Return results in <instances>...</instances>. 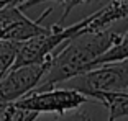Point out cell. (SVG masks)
Masks as SVG:
<instances>
[{
  "instance_id": "6da1fadb",
  "label": "cell",
  "mask_w": 128,
  "mask_h": 121,
  "mask_svg": "<svg viewBox=\"0 0 128 121\" xmlns=\"http://www.w3.org/2000/svg\"><path fill=\"white\" fill-rule=\"evenodd\" d=\"M123 34L125 33L118 28H110L98 33H80L74 36L53 54L48 74L34 92L40 93L53 90L77 75L89 72L95 60L122 41Z\"/></svg>"
},
{
  "instance_id": "7a4b0ae2",
  "label": "cell",
  "mask_w": 128,
  "mask_h": 121,
  "mask_svg": "<svg viewBox=\"0 0 128 121\" xmlns=\"http://www.w3.org/2000/svg\"><path fill=\"white\" fill-rule=\"evenodd\" d=\"M56 88H69L90 98L95 93H118L128 90V59L104 64Z\"/></svg>"
},
{
  "instance_id": "3957f363",
  "label": "cell",
  "mask_w": 128,
  "mask_h": 121,
  "mask_svg": "<svg viewBox=\"0 0 128 121\" xmlns=\"http://www.w3.org/2000/svg\"><path fill=\"white\" fill-rule=\"evenodd\" d=\"M89 102L87 97L76 90L69 88H53L48 92H33L26 95L25 98L15 102L13 105L23 108V110H30L34 113H53L58 116H64L68 111L77 110L84 103Z\"/></svg>"
},
{
  "instance_id": "277c9868",
  "label": "cell",
  "mask_w": 128,
  "mask_h": 121,
  "mask_svg": "<svg viewBox=\"0 0 128 121\" xmlns=\"http://www.w3.org/2000/svg\"><path fill=\"white\" fill-rule=\"evenodd\" d=\"M51 60V59H49ZM49 60L43 64L10 69L0 80V105H10L34 92L48 74Z\"/></svg>"
},
{
  "instance_id": "5b68a950",
  "label": "cell",
  "mask_w": 128,
  "mask_h": 121,
  "mask_svg": "<svg viewBox=\"0 0 128 121\" xmlns=\"http://www.w3.org/2000/svg\"><path fill=\"white\" fill-rule=\"evenodd\" d=\"M125 18H128V0L107 2V5H104L100 10L87 16V26L80 33H98L110 30L113 23Z\"/></svg>"
},
{
  "instance_id": "8992f818",
  "label": "cell",
  "mask_w": 128,
  "mask_h": 121,
  "mask_svg": "<svg viewBox=\"0 0 128 121\" xmlns=\"http://www.w3.org/2000/svg\"><path fill=\"white\" fill-rule=\"evenodd\" d=\"M90 98L100 102L108 110V121H117L128 116V92L118 93H95Z\"/></svg>"
},
{
  "instance_id": "52a82bcc",
  "label": "cell",
  "mask_w": 128,
  "mask_h": 121,
  "mask_svg": "<svg viewBox=\"0 0 128 121\" xmlns=\"http://www.w3.org/2000/svg\"><path fill=\"white\" fill-rule=\"evenodd\" d=\"M22 43L0 39V75H5L15 64Z\"/></svg>"
},
{
  "instance_id": "ba28073f",
  "label": "cell",
  "mask_w": 128,
  "mask_h": 121,
  "mask_svg": "<svg viewBox=\"0 0 128 121\" xmlns=\"http://www.w3.org/2000/svg\"><path fill=\"white\" fill-rule=\"evenodd\" d=\"M126 59H128V31L123 34L122 41L118 43L117 46H113L107 54H104L100 59L95 60L94 64H92L90 70H92V69H95V67H98V65L112 64V62H120V60H126Z\"/></svg>"
},
{
  "instance_id": "9c48e42d",
  "label": "cell",
  "mask_w": 128,
  "mask_h": 121,
  "mask_svg": "<svg viewBox=\"0 0 128 121\" xmlns=\"http://www.w3.org/2000/svg\"><path fill=\"white\" fill-rule=\"evenodd\" d=\"M40 115L34 113V111L30 110H23V108H18L13 103L10 105H5L4 110H2V120L4 121H36Z\"/></svg>"
},
{
  "instance_id": "30bf717a",
  "label": "cell",
  "mask_w": 128,
  "mask_h": 121,
  "mask_svg": "<svg viewBox=\"0 0 128 121\" xmlns=\"http://www.w3.org/2000/svg\"><path fill=\"white\" fill-rule=\"evenodd\" d=\"M44 121H92V120L86 111H77V113L69 115V116H58V118H53V120H44Z\"/></svg>"
},
{
  "instance_id": "8fae6325",
  "label": "cell",
  "mask_w": 128,
  "mask_h": 121,
  "mask_svg": "<svg viewBox=\"0 0 128 121\" xmlns=\"http://www.w3.org/2000/svg\"><path fill=\"white\" fill-rule=\"evenodd\" d=\"M7 3H8V2H5V0H0V10H2V8H4Z\"/></svg>"
},
{
  "instance_id": "7c38bea8",
  "label": "cell",
  "mask_w": 128,
  "mask_h": 121,
  "mask_svg": "<svg viewBox=\"0 0 128 121\" xmlns=\"http://www.w3.org/2000/svg\"><path fill=\"white\" fill-rule=\"evenodd\" d=\"M2 79H4V75H0V80H2Z\"/></svg>"
},
{
  "instance_id": "4fadbf2b",
  "label": "cell",
  "mask_w": 128,
  "mask_h": 121,
  "mask_svg": "<svg viewBox=\"0 0 128 121\" xmlns=\"http://www.w3.org/2000/svg\"><path fill=\"white\" fill-rule=\"evenodd\" d=\"M0 116H2V115H0ZM0 121H4V120H2V118H0Z\"/></svg>"
}]
</instances>
